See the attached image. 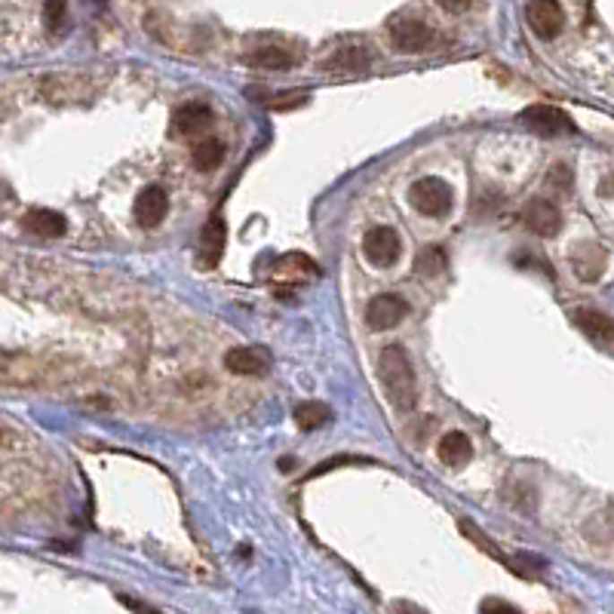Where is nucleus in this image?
I'll return each instance as SVG.
<instances>
[{
    "label": "nucleus",
    "mask_w": 614,
    "mask_h": 614,
    "mask_svg": "<svg viewBox=\"0 0 614 614\" xmlns=\"http://www.w3.org/2000/svg\"><path fill=\"white\" fill-rule=\"evenodd\" d=\"M439 6L449 13H467L473 6V0H439Z\"/></svg>",
    "instance_id": "29"
},
{
    "label": "nucleus",
    "mask_w": 614,
    "mask_h": 614,
    "mask_svg": "<svg viewBox=\"0 0 614 614\" xmlns=\"http://www.w3.org/2000/svg\"><path fill=\"white\" fill-rule=\"evenodd\" d=\"M523 221H525V228H529L532 234H538V237H556L562 230L559 206L550 203V200H540V197H534V200L525 203Z\"/></svg>",
    "instance_id": "9"
},
{
    "label": "nucleus",
    "mask_w": 614,
    "mask_h": 614,
    "mask_svg": "<svg viewBox=\"0 0 614 614\" xmlns=\"http://www.w3.org/2000/svg\"><path fill=\"white\" fill-rule=\"evenodd\" d=\"M249 62L255 65V68H264V71H286L298 62V56L286 47H262L249 56Z\"/></svg>",
    "instance_id": "19"
},
{
    "label": "nucleus",
    "mask_w": 614,
    "mask_h": 614,
    "mask_svg": "<svg viewBox=\"0 0 614 614\" xmlns=\"http://www.w3.org/2000/svg\"><path fill=\"white\" fill-rule=\"evenodd\" d=\"M575 323L581 326L584 335H590L599 344L614 342V320L609 314H602V310H590V307L575 310Z\"/></svg>",
    "instance_id": "15"
},
{
    "label": "nucleus",
    "mask_w": 614,
    "mask_h": 614,
    "mask_svg": "<svg viewBox=\"0 0 614 614\" xmlns=\"http://www.w3.org/2000/svg\"><path fill=\"white\" fill-rule=\"evenodd\" d=\"M507 568L519 577H540L547 572V562L534 553H516V556H507Z\"/></svg>",
    "instance_id": "22"
},
{
    "label": "nucleus",
    "mask_w": 614,
    "mask_h": 614,
    "mask_svg": "<svg viewBox=\"0 0 614 614\" xmlns=\"http://www.w3.org/2000/svg\"><path fill=\"white\" fill-rule=\"evenodd\" d=\"M277 273H283V277H289V280L305 277V273H310V277H316V273H320V267L310 262L307 255H301V252H292V255H286L283 262L277 264Z\"/></svg>",
    "instance_id": "23"
},
{
    "label": "nucleus",
    "mask_w": 614,
    "mask_h": 614,
    "mask_svg": "<svg viewBox=\"0 0 614 614\" xmlns=\"http://www.w3.org/2000/svg\"><path fill=\"white\" fill-rule=\"evenodd\" d=\"M65 13H68V0H43V22L49 31H59L65 25Z\"/></svg>",
    "instance_id": "24"
},
{
    "label": "nucleus",
    "mask_w": 614,
    "mask_h": 614,
    "mask_svg": "<svg viewBox=\"0 0 614 614\" xmlns=\"http://www.w3.org/2000/svg\"><path fill=\"white\" fill-rule=\"evenodd\" d=\"M212 120V111L203 102H185L178 105V111L172 114V133L176 135H191L197 129H203Z\"/></svg>",
    "instance_id": "16"
},
{
    "label": "nucleus",
    "mask_w": 614,
    "mask_h": 614,
    "mask_svg": "<svg viewBox=\"0 0 614 614\" xmlns=\"http://www.w3.org/2000/svg\"><path fill=\"white\" fill-rule=\"evenodd\" d=\"M393 614H430V611H424L421 605L406 602V599H402V602H396V605H393Z\"/></svg>",
    "instance_id": "30"
},
{
    "label": "nucleus",
    "mask_w": 614,
    "mask_h": 614,
    "mask_svg": "<svg viewBox=\"0 0 614 614\" xmlns=\"http://www.w3.org/2000/svg\"><path fill=\"white\" fill-rule=\"evenodd\" d=\"M0 437H4V433H0Z\"/></svg>",
    "instance_id": "32"
},
{
    "label": "nucleus",
    "mask_w": 614,
    "mask_h": 614,
    "mask_svg": "<svg viewBox=\"0 0 614 614\" xmlns=\"http://www.w3.org/2000/svg\"><path fill=\"white\" fill-rule=\"evenodd\" d=\"M225 366L228 372L243 375V378H258V375H267L271 357L262 348H234L225 353Z\"/></svg>",
    "instance_id": "10"
},
{
    "label": "nucleus",
    "mask_w": 614,
    "mask_h": 614,
    "mask_svg": "<svg viewBox=\"0 0 614 614\" xmlns=\"http://www.w3.org/2000/svg\"><path fill=\"white\" fill-rule=\"evenodd\" d=\"M599 194H614V176H611V182H602V185H599Z\"/></svg>",
    "instance_id": "31"
},
{
    "label": "nucleus",
    "mask_w": 614,
    "mask_h": 614,
    "mask_svg": "<svg viewBox=\"0 0 614 614\" xmlns=\"http://www.w3.org/2000/svg\"><path fill=\"white\" fill-rule=\"evenodd\" d=\"M525 22L538 38L550 40L566 25V13H562L559 0H529L525 4Z\"/></svg>",
    "instance_id": "6"
},
{
    "label": "nucleus",
    "mask_w": 614,
    "mask_h": 614,
    "mask_svg": "<svg viewBox=\"0 0 614 614\" xmlns=\"http://www.w3.org/2000/svg\"><path fill=\"white\" fill-rule=\"evenodd\" d=\"M445 267H449V255H445L443 246H428V249H421L415 258V277L437 280L445 273Z\"/></svg>",
    "instance_id": "18"
},
{
    "label": "nucleus",
    "mask_w": 614,
    "mask_h": 614,
    "mask_svg": "<svg viewBox=\"0 0 614 614\" xmlns=\"http://www.w3.org/2000/svg\"><path fill=\"white\" fill-rule=\"evenodd\" d=\"M406 314H409V301L396 292L375 295V298L366 305V323L378 332L400 326V323L406 320Z\"/></svg>",
    "instance_id": "5"
},
{
    "label": "nucleus",
    "mask_w": 614,
    "mask_h": 614,
    "mask_svg": "<svg viewBox=\"0 0 614 614\" xmlns=\"http://www.w3.org/2000/svg\"><path fill=\"white\" fill-rule=\"evenodd\" d=\"M368 62H372V56H368L366 47H342L335 49V53L326 59V68L329 71H344V74H353V71H366Z\"/></svg>",
    "instance_id": "17"
},
{
    "label": "nucleus",
    "mask_w": 614,
    "mask_h": 614,
    "mask_svg": "<svg viewBox=\"0 0 614 614\" xmlns=\"http://www.w3.org/2000/svg\"><path fill=\"white\" fill-rule=\"evenodd\" d=\"M123 605H126L129 611H135V614H160V611H154V609H148L144 602H139V599H133V596H117Z\"/></svg>",
    "instance_id": "27"
},
{
    "label": "nucleus",
    "mask_w": 614,
    "mask_h": 614,
    "mask_svg": "<svg viewBox=\"0 0 614 614\" xmlns=\"http://www.w3.org/2000/svg\"><path fill=\"white\" fill-rule=\"evenodd\" d=\"M516 120L538 135H572L575 133V120L556 105H532V108H525Z\"/></svg>",
    "instance_id": "3"
},
{
    "label": "nucleus",
    "mask_w": 614,
    "mask_h": 614,
    "mask_svg": "<svg viewBox=\"0 0 614 614\" xmlns=\"http://www.w3.org/2000/svg\"><path fill=\"white\" fill-rule=\"evenodd\" d=\"M329 418H332V411L323 406V402H316V400H307V402H301V406L295 409V424H298L301 430L323 428Z\"/></svg>",
    "instance_id": "21"
},
{
    "label": "nucleus",
    "mask_w": 614,
    "mask_h": 614,
    "mask_svg": "<svg viewBox=\"0 0 614 614\" xmlns=\"http://www.w3.org/2000/svg\"><path fill=\"white\" fill-rule=\"evenodd\" d=\"M22 228L34 237H43V240H56V237H62L68 230V219L62 212H56V209H31L22 219Z\"/></svg>",
    "instance_id": "12"
},
{
    "label": "nucleus",
    "mask_w": 614,
    "mask_h": 614,
    "mask_svg": "<svg viewBox=\"0 0 614 614\" xmlns=\"http://www.w3.org/2000/svg\"><path fill=\"white\" fill-rule=\"evenodd\" d=\"M572 267H575L577 280L593 283V280L602 277V271H605V249L596 243H581L572 255Z\"/></svg>",
    "instance_id": "13"
},
{
    "label": "nucleus",
    "mask_w": 614,
    "mask_h": 614,
    "mask_svg": "<svg viewBox=\"0 0 614 614\" xmlns=\"http://www.w3.org/2000/svg\"><path fill=\"white\" fill-rule=\"evenodd\" d=\"M480 614H519V611L513 609V605L501 602V599H489V602H482Z\"/></svg>",
    "instance_id": "26"
},
{
    "label": "nucleus",
    "mask_w": 614,
    "mask_h": 614,
    "mask_svg": "<svg viewBox=\"0 0 614 614\" xmlns=\"http://www.w3.org/2000/svg\"><path fill=\"white\" fill-rule=\"evenodd\" d=\"M225 160V144L219 139H203L200 144H194V166L203 172H212L215 166H221Z\"/></svg>",
    "instance_id": "20"
},
{
    "label": "nucleus",
    "mask_w": 614,
    "mask_h": 614,
    "mask_svg": "<svg viewBox=\"0 0 614 614\" xmlns=\"http://www.w3.org/2000/svg\"><path fill=\"white\" fill-rule=\"evenodd\" d=\"M550 178H553V185L562 187V191H566V187H572V172H568L566 166H556V169L550 172Z\"/></svg>",
    "instance_id": "28"
},
{
    "label": "nucleus",
    "mask_w": 614,
    "mask_h": 614,
    "mask_svg": "<svg viewBox=\"0 0 614 614\" xmlns=\"http://www.w3.org/2000/svg\"><path fill=\"white\" fill-rule=\"evenodd\" d=\"M390 43L400 53H424L433 43V31L421 19H396L390 25Z\"/></svg>",
    "instance_id": "7"
},
{
    "label": "nucleus",
    "mask_w": 614,
    "mask_h": 614,
    "mask_svg": "<svg viewBox=\"0 0 614 614\" xmlns=\"http://www.w3.org/2000/svg\"><path fill=\"white\" fill-rule=\"evenodd\" d=\"M225 246H228V225L221 215H212L206 221L203 234H200V264L203 267H215L225 255Z\"/></svg>",
    "instance_id": "11"
},
{
    "label": "nucleus",
    "mask_w": 614,
    "mask_h": 614,
    "mask_svg": "<svg viewBox=\"0 0 614 614\" xmlns=\"http://www.w3.org/2000/svg\"><path fill=\"white\" fill-rule=\"evenodd\" d=\"M402 252V240L400 234H396L393 228H368L366 237H363V255L368 264L375 267H390L396 264V258H400Z\"/></svg>",
    "instance_id": "4"
},
{
    "label": "nucleus",
    "mask_w": 614,
    "mask_h": 614,
    "mask_svg": "<svg viewBox=\"0 0 614 614\" xmlns=\"http://www.w3.org/2000/svg\"><path fill=\"white\" fill-rule=\"evenodd\" d=\"M166 212H169V197H166L163 187H157V185L142 187L139 197H135V203H133V215H135V221H139V228H144V230L157 228L166 219Z\"/></svg>",
    "instance_id": "8"
},
{
    "label": "nucleus",
    "mask_w": 614,
    "mask_h": 614,
    "mask_svg": "<svg viewBox=\"0 0 614 614\" xmlns=\"http://www.w3.org/2000/svg\"><path fill=\"white\" fill-rule=\"evenodd\" d=\"M378 375H381V385H385L387 400L393 402V409L411 411L418 406V375L411 368L409 353L400 344H387L378 353Z\"/></svg>",
    "instance_id": "1"
},
{
    "label": "nucleus",
    "mask_w": 614,
    "mask_h": 614,
    "mask_svg": "<svg viewBox=\"0 0 614 614\" xmlns=\"http://www.w3.org/2000/svg\"><path fill=\"white\" fill-rule=\"evenodd\" d=\"M409 203L415 212L428 215V219H443V215L452 212L454 194H452L449 182H443V178H437V176H428V178H418V182L409 187Z\"/></svg>",
    "instance_id": "2"
},
{
    "label": "nucleus",
    "mask_w": 614,
    "mask_h": 614,
    "mask_svg": "<svg viewBox=\"0 0 614 614\" xmlns=\"http://www.w3.org/2000/svg\"><path fill=\"white\" fill-rule=\"evenodd\" d=\"M471 458H473V443L467 439V433L449 430L443 439H439V461H443V464L458 471V467L471 464Z\"/></svg>",
    "instance_id": "14"
},
{
    "label": "nucleus",
    "mask_w": 614,
    "mask_h": 614,
    "mask_svg": "<svg viewBox=\"0 0 614 614\" xmlns=\"http://www.w3.org/2000/svg\"><path fill=\"white\" fill-rule=\"evenodd\" d=\"M461 532H464L471 540H476V544H482V550H486L489 556H495L497 562H504V566H507V556H504L501 550H497V547L491 544V540H489L486 534H482L480 529H476V525H471V523H467V519H461Z\"/></svg>",
    "instance_id": "25"
}]
</instances>
